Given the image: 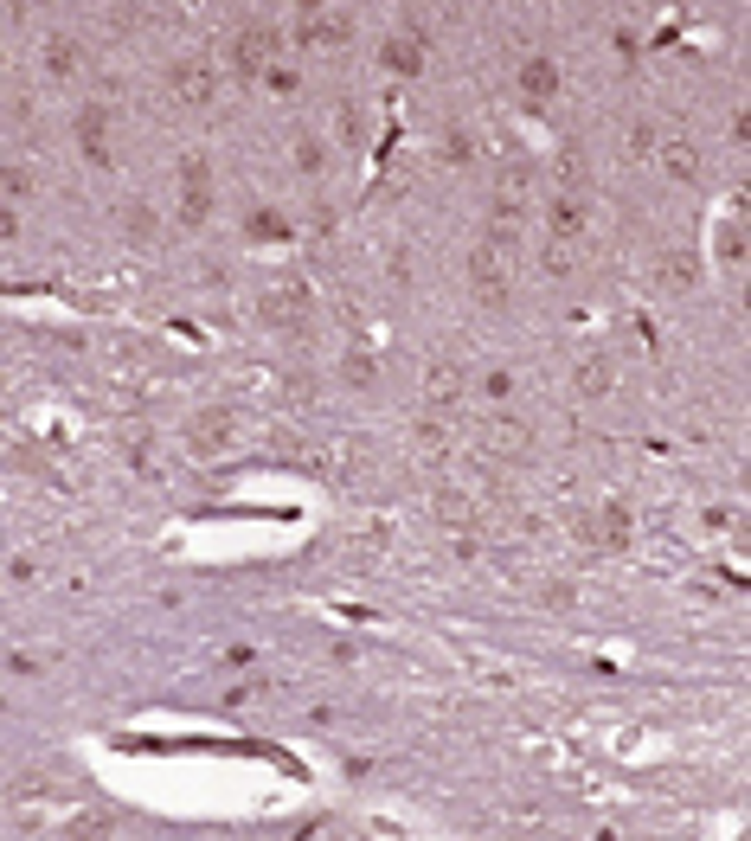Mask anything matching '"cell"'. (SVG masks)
I'll list each match as a JSON object with an SVG mask.
<instances>
[{
  "label": "cell",
  "instance_id": "cb8c5ba5",
  "mask_svg": "<svg viewBox=\"0 0 751 841\" xmlns=\"http://www.w3.org/2000/svg\"><path fill=\"white\" fill-rule=\"evenodd\" d=\"M508 386H514V379H508L501 367H495V373H482V392H489V398H508Z\"/></svg>",
  "mask_w": 751,
  "mask_h": 841
},
{
  "label": "cell",
  "instance_id": "6da1fadb",
  "mask_svg": "<svg viewBox=\"0 0 751 841\" xmlns=\"http://www.w3.org/2000/svg\"><path fill=\"white\" fill-rule=\"evenodd\" d=\"M167 84H174L180 103H213V91H219V78H213V64H206V58H174Z\"/></svg>",
  "mask_w": 751,
  "mask_h": 841
},
{
  "label": "cell",
  "instance_id": "e0dca14e",
  "mask_svg": "<svg viewBox=\"0 0 751 841\" xmlns=\"http://www.w3.org/2000/svg\"><path fill=\"white\" fill-rule=\"evenodd\" d=\"M122 232H128V238H155V213H148V205H128V213H122Z\"/></svg>",
  "mask_w": 751,
  "mask_h": 841
},
{
  "label": "cell",
  "instance_id": "52a82bcc",
  "mask_svg": "<svg viewBox=\"0 0 751 841\" xmlns=\"http://www.w3.org/2000/svg\"><path fill=\"white\" fill-rule=\"evenodd\" d=\"M610 379H617L610 354H585V360H578V392H585V398H604V392H610Z\"/></svg>",
  "mask_w": 751,
  "mask_h": 841
},
{
  "label": "cell",
  "instance_id": "9a60e30c",
  "mask_svg": "<svg viewBox=\"0 0 751 841\" xmlns=\"http://www.w3.org/2000/svg\"><path fill=\"white\" fill-rule=\"evenodd\" d=\"M385 64L392 72H418V39H385Z\"/></svg>",
  "mask_w": 751,
  "mask_h": 841
},
{
  "label": "cell",
  "instance_id": "8992f818",
  "mask_svg": "<svg viewBox=\"0 0 751 841\" xmlns=\"http://www.w3.org/2000/svg\"><path fill=\"white\" fill-rule=\"evenodd\" d=\"M302 309H309V296H302V290H270V296H263V321H270V328L302 321Z\"/></svg>",
  "mask_w": 751,
  "mask_h": 841
},
{
  "label": "cell",
  "instance_id": "d4e9b609",
  "mask_svg": "<svg viewBox=\"0 0 751 841\" xmlns=\"http://www.w3.org/2000/svg\"><path fill=\"white\" fill-rule=\"evenodd\" d=\"M14 232H20V219L7 213V205H0V238H14Z\"/></svg>",
  "mask_w": 751,
  "mask_h": 841
},
{
  "label": "cell",
  "instance_id": "603a6c76",
  "mask_svg": "<svg viewBox=\"0 0 751 841\" xmlns=\"http://www.w3.org/2000/svg\"><path fill=\"white\" fill-rule=\"evenodd\" d=\"M630 148H636V155H655V129H649V122L630 129Z\"/></svg>",
  "mask_w": 751,
  "mask_h": 841
},
{
  "label": "cell",
  "instance_id": "3957f363",
  "mask_svg": "<svg viewBox=\"0 0 751 841\" xmlns=\"http://www.w3.org/2000/svg\"><path fill=\"white\" fill-rule=\"evenodd\" d=\"M520 91H527V103H553V91H559V64L546 58V52H533V58L520 64Z\"/></svg>",
  "mask_w": 751,
  "mask_h": 841
},
{
  "label": "cell",
  "instance_id": "5b68a950",
  "mask_svg": "<svg viewBox=\"0 0 751 841\" xmlns=\"http://www.w3.org/2000/svg\"><path fill=\"white\" fill-rule=\"evenodd\" d=\"M225 444H232V411H219V405L199 411L193 417V450H225Z\"/></svg>",
  "mask_w": 751,
  "mask_h": 841
},
{
  "label": "cell",
  "instance_id": "4fadbf2b",
  "mask_svg": "<svg viewBox=\"0 0 751 841\" xmlns=\"http://www.w3.org/2000/svg\"><path fill=\"white\" fill-rule=\"evenodd\" d=\"M661 283H668V290H688V283H694V251H674V257L661 263Z\"/></svg>",
  "mask_w": 751,
  "mask_h": 841
},
{
  "label": "cell",
  "instance_id": "7a4b0ae2",
  "mask_svg": "<svg viewBox=\"0 0 751 841\" xmlns=\"http://www.w3.org/2000/svg\"><path fill=\"white\" fill-rule=\"evenodd\" d=\"M270 52H277V39H270L263 26H244V33H238V45H232V64H238V78H257L263 64H270Z\"/></svg>",
  "mask_w": 751,
  "mask_h": 841
},
{
  "label": "cell",
  "instance_id": "d6986e66",
  "mask_svg": "<svg viewBox=\"0 0 751 841\" xmlns=\"http://www.w3.org/2000/svg\"><path fill=\"white\" fill-rule=\"evenodd\" d=\"M296 167H302V174H321V142H309V135H302V142H296Z\"/></svg>",
  "mask_w": 751,
  "mask_h": 841
},
{
  "label": "cell",
  "instance_id": "44dd1931",
  "mask_svg": "<svg viewBox=\"0 0 751 841\" xmlns=\"http://www.w3.org/2000/svg\"><path fill=\"white\" fill-rule=\"evenodd\" d=\"M418 444H424V450H443V444H450V431L437 425V417H424V425H418Z\"/></svg>",
  "mask_w": 751,
  "mask_h": 841
},
{
  "label": "cell",
  "instance_id": "5bb4252c",
  "mask_svg": "<svg viewBox=\"0 0 751 841\" xmlns=\"http://www.w3.org/2000/svg\"><path fill=\"white\" fill-rule=\"evenodd\" d=\"M661 167H668L674 180H694V174H700V161H694V148H688V142H674V148L661 155Z\"/></svg>",
  "mask_w": 751,
  "mask_h": 841
},
{
  "label": "cell",
  "instance_id": "277c9868",
  "mask_svg": "<svg viewBox=\"0 0 751 841\" xmlns=\"http://www.w3.org/2000/svg\"><path fill=\"white\" fill-rule=\"evenodd\" d=\"M469 270H475V296H482L489 309H501V302H508V270H495V244H489V251H475Z\"/></svg>",
  "mask_w": 751,
  "mask_h": 841
},
{
  "label": "cell",
  "instance_id": "7402d4cb",
  "mask_svg": "<svg viewBox=\"0 0 751 841\" xmlns=\"http://www.w3.org/2000/svg\"><path fill=\"white\" fill-rule=\"evenodd\" d=\"M251 238H283V219H277V213H257V219H251Z\"/></svg>",
  "mask_w": 751,
  "mask_h": 841
},
{
  "label": "cell",
  "instance_id": "2e32d148",
  "mask_svg": "<svg viewBox=\"0 0 751 841\" xmlns=\"http://www.w3.org/2000/svg\"><path fill=\"white\" fill-rule=\"evenodd\" d=\"M424 386H431V398L443 405V398H456V392H462V373H456V367H431V379H424Z\"/></svg>",
  "mask_w": 751,
  "mask_h": 841
},
{
  "label": "cell",
  "instance_id": "8fae6325",
  "mask_svg": "<svg viewBox=\"0 0 751 841\" xmlns=\"http://www.w3.org/2000/svg\"><path fill=\"white\" fill-rule=\"evenodd\" d=\"M591 540H597V546H623V540H630L623 508H604V521H591Z\"/></svg>",
  "mask_w": 751,
  "mask_h": 841
},
{
  "label": "cell",
  "instance_id": "ac0fdd59",
  "mask_svg": "<svg viewBox=\"0 0 751 841\" xmlns=\"http://www.w3.org/2000/svg\"><path fill=\"white\" fill-rule=\"evenodd\" d=\"M539 270H546V276H572V251H566V244H546V251H539Z\"/></svg>",
  "mask_w": 751,
  "mask_h": 841
},
{
  "label": "cell",
  "instance_id": "ba28073f",
  "mask_svg": "<svg viewBox=\"0 0 751 841\" xmlns=\"http://www.w3.org/2000/svg\"><path fill=\"white\" fill-rule=\"evenodd\" d=\"M585 225H591L585 199H578V193H559V199H553V232H559V238H578Z\"/></svg>",
  "mask_w": 751,
  "mask_h": 841
},
{
  "label": "cell",
  "instance_id": "30bf717a",
  "mask_svg": "<svg viewBox=\"0 0 751 841\" xmlns=\"http://www.w3.org/2000/svg\"><path fill=\"white\" fill-rule=\"evenodd\" d=\"M78 64H84V45H78V39H52V45H45V72H58V78H71Z\"/></svg>",
  "mask_w": 751,
  "mask_h": 841
},
{
  "label": "cell",
  "instance_id": "9c48e42d",
  "mask_svg": "<svg viewBox=\"0 0 751 841\" xmlns=\"http://www.w3.org/2000/svg\"><path fill=\"white\" fill-rule=\"evenodd\" d=\"M482 444H489V450H520V444H527V425H520V417H489V425H482Z\"/></svg>",
  "mask_w": 751,
  "mask_h": 841
},
{
  "label": "cell",
  "instance_id": "ffe728a7",
  "mask_svg": "<svg viewBox=\"0 0 751 841\" xmlns=\"http://www.w3.org/2000/svg\"><path fill=\"white\" fill-rule=\"evenodd\" d=\"M373 373H379L373 354H347V379H354V386H373Z\"/></svg>",
  "mask_w": 751,
  "mask_h": 841
},
{
  "label": "cell",
  "instance_id": "7c38bea8",
  "mask_svg": "<svg viewBox=\"0 0 751 841\" xmlns=\"http://www.w3.org/2000/svg\"><path fill=\"white\" fill-rule=\"evenodd\" d=\"M302 45H347V20H309Z\"/></svg>",
  "mask_w": 751,
  "mask_h": 841
}]
</instances>
